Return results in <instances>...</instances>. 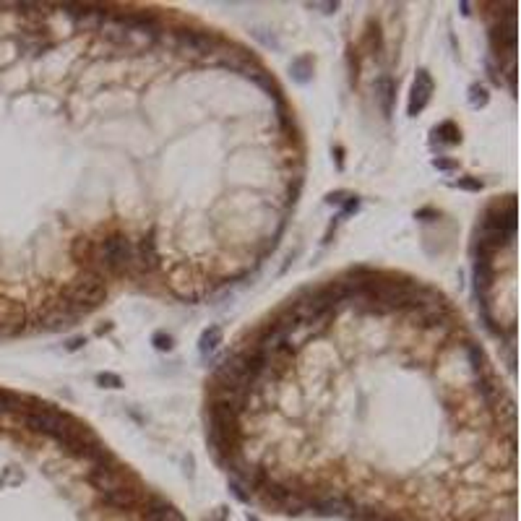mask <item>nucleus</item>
<instances>
[{
  "instance_id": "nucleus-14",
  "label": "nucleus",
  "mask_w": 521,
  "mask_h": 521,
  "mask_svg": "<svg viewBox=\"0 0 521 521\" xmlns=\"http://www.w3.org/2000/svg\"><path fill=\"white\" fill-rule=\"evenodd\" d=\"M433 167L435 170H443V172H451V170H456V159H446V157H435L433 159Z\"/></svg>"
},
{
  "instance_id": "nucleus-2",
  "label": "nucleus",
  "mask_w": 521,
  "mask_h": 521,
  "mask_svg": "<svg viewBox=\"0 0 521 521\" xmlns=\"http://www.w3.org/2000/svg\"><path fill=\"white\" fill-rule=\"evenodd\" d=\"M480 229H492V232H503L508 237H516V201L514 196L495 198L488 209H485Z\"/></svg>"
},
{
  "instance_id": "nucleus-10",
  "label": "nucleus",
  "mask_w": 521,
  "mask_h": 521,
  "mask_svg": "<svg viewBox=\"0 0 521 521\" xmlns=\"http://www.w3.org/2000/svg\"><path fill=\"white\" fill-rule=\"evenodd\" d=\"M151 344H154L159 352H170V349H172V336L167 331H154L151 334Z\"/></svg>"
},
{
  "instance_id": "nucleus-1",
  "label": "nucleus",
  "mask_w": 521,
  "mask_h": 521,
  "mask_svg": "<svg viewBox=\"0 0 521 521\" xmlns=\"http://www.w3.org/2000/svg\"><path fill=\"white\" fill-rule=\"evenodd\" d=\"M11 388L0 386V521H185V516L138 477L133 483L99 490L83 467L66 488L42 490L21 464V428L11 409L19 391L8 401Z\"/></svg>"
},
{
  "instance_id": "nucleus-3",
  "label": "nucleus",
  "mask_w": 521,
  "mask_h": 521,
  "mask_svg": "<svg viewBox=\"0 0 521 521\" xmlns=\"http://www.w3.org/2000/svg\"><path fill=\"white\" fill-rule=\"evenodd\" d=\"M433 94V76L428 71H417L415 83H412V91H409V102H407V113L409 115H420L428 107Z\"/></svg>"
},
{
  "instance_id": "nucleus-5",
  "label": "nucleus",
  "mask_w": 521,
  "mask_h": 521,
  "mask_svg": "<svg viewBox=\"0 0 521 521\" xmlns=\"http://www.w3.org/2000/svg\"><path fill=\"white\" fill-rule=\"evenodd\" d=\"M378 99H381V110L383 115H391V102H393V81L388 76H381L376 83Z\"/></svg>"
},
{
  "instance_id": "nucleus-4",
  "label": "nucleus",
  "mask_w": 521,
  "mask_h": 521,
  "mask_svg": "<svg viewBox=\"0 0 521 521\" xmlns=\"http://www.w3.org/2000/svg\"><path fill=\"white\" fill-rule=\"evenodd\" d=\"M433 141H438V144H443V146L459 144V141H461L459 125H456L453 120H443L440 125H435V128H433Z\"/></svg>"
},
{
  "instance_id": "nucleus-11",
  "label": "nucleus",
  "mask_w": 521,
  "mask_h": 521,
  "mask_svg": "<svg viewBox=\"0 0 521 521\" xmlns=\"http://www.w3.org/2000/svg\"><path fill=\"white\" fill-rule=\"evenodd\" d=\"M453 185L461 190H472V193H480V190H483V180H480V177H459Z\"/></svg>"
},
{
  "instance_id": "nucleus-9",
  "label": "nucleus",
  "mask_w": 521,
  "mask_h": 521,
  "mask_svg": "<svg viewBox=\"0 0 521 521\" xmlns=\"http://www.w3.org/2000/svg\"><path fill=\"white\" fill-rule=\"evenodd\" d=\"M363 47L368 50V53H381V47H383V34H381V29L373 26V24H371V29L365 31Z\"/></svg>"
},
{
  "instance_id": "nucleus-16",
  "label": "nucleus",
  "mask_w": 521,
  "mask_h": 521,
  "mask_svg": "<svg viewBox=\"0 0 521 521\" xmlns=\"http://www.w3.org/2000/svg\"><path fill=\"white\" fill-rule=\"evenodd\" d=\"M83 344H86V339H83V336H76V339H71L68 344H66V349H68V352H76V349H81Z\"/></svg>"
},
{
  "instance_id": "nucleus-18",
  "label": "nucleus",
  "mask_w": 521,
  "mask_h": 521,
  "mask_svg": "<svg viewBox=\"0 0 521 521\" xmlns=\"http://www.w3.org/2000/svg\"><path fill=\"white\" fill-rule=\"evenodd\" d=\"M336 165H339V170L344 167V149L341 146H336Z\"/></svg>"
},
{
  "instance_id": "nucleus-12",
  "label": "nucleus",
  "mask_w": 521,
  "mask_h": 521,
  "mask_svg": "<svg viewBox=\"0 0 521 521\" xmlns=\"http://www.w3.org/2000/svg\"><path fill=\"white\" fill-rule=\"evenodd\" d=\"M97 383L105 386V388H120L123 381H120V376H115V373H99Z\"/></svg>"
},
{
  "instance_id": "nucleus-17",
  "label": "nucleus",
  "mask_w": 521,
  "mask_h": 521,
  "mask_svg": "<svg viewBox=\"0 0 521 521\" xmlns=\"http://www.w3.org/2000/svg\"><path fill=\"white\" fill-rule=\"evenodd\" d=\"M313 8H321L324 14H331V11H336V3H313Z\"/></svg>"
},
{
  "instance_id": "nucleus-8",
  "label": "nucleus",
  "mask_w": 521,
  "mask_h": 521,
  "mask_svg": "<svg viewBox=\"0 0 521 521\" xmlns=\"http://www.w3.org/2000/svg\"><path fill=\"white\" fill-rule=\"evenodd\" d=\"M467 99H469V105L475 107V110H480V107H485L488 102H490V94H488V89H485L483 83H472V86H469Z\"/></svg>"
},
{
  "instance_id": "nucleus-7",
  "label": "nucleus",
  "mask_w": 521,
  "mask_h": 521,
  "mask_svg": "<svg viewBox=\"0 0 521 521\" xmlns=\"http://www.w3.org/2000/svg\"><path fill=\"white\" fill-rule=\"evenodd\" d=\"M222 329L220 326H209L204 334H201V341H198V347H201V355H209V352H214V349L222 344Z\"/></svg>"
},
{
  "instance_id": "nucleus-13",
  "label": "nucleus",
  "mask_w": 521,
  "mask_h": 521,
  "mask_svg": "<svg viewBox=\"0 0 521 521\" xmlns=\"http://www.w3.org/2000/svg\"><path fill=\"white\" fill-rule=\"evenodd\" d=\"M349 196H352V193H347V190H336V193H329V196H326V204L329 206H344Z\"/></svg>"
},
{
  "instance_id": "nucleus-6",
  "label": "nucleus",
  "mask_w": 521,
  "mask_h": 521,
  "mask_svg": "<svg viewBox=\"0 0 521 521\" xmlns=\"http://www.w3.org/2000/svg\"><path fill=\"white\" fill-rule=\"evenodd\" d=\"M289 71H292V76H295L297 83H308L310 73H313V58H310V55H300V58L292 61Z\"/></svg>"
},
{
  "instance_id": "nucleus-15",
  "label": "nucleus",
  "mask_w": 521,
  "mask_h": 521,
  "mask_svg": "<svg viewBox=\"0 0 521 521\" xmlns=\"http://www.w3.org/2000/svg\"><path fill=\"white\" fill-rule=\"evenodd\" d=\"M357 209H360V198H357V196H349L347 204H344V209H341V214L347 217V214H355Z\"/></svg>"
}]
</instances>
